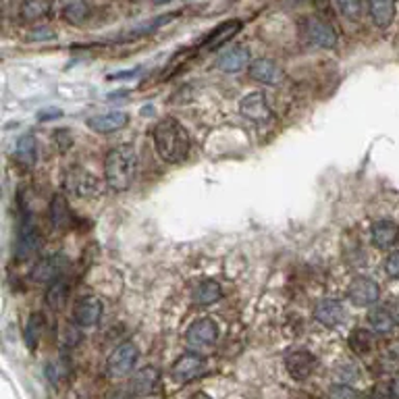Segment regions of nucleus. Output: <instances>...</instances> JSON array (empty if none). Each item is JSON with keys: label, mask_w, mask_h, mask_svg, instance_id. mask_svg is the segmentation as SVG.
<instances>
[{"label": "nucleus", "mask_w": 399, "mask_h": 399, "mask_svg": "<svg viewBox=\"0 0 399 399\" xmlns=\"http://www.w3.org/2000/svg\"><path fill=\"white\" fill-rule=\"evenodd\" d=\"M223 298V289H221V283L208 279V281H202L194 287L191 291V300L196 306H212L217 304L219 300Z\"/></svg>", "instance_id": "22"}, {"label": "nucleus", "mask_w": 399, "mask_h": 399, "mask_svg": "<svg viewBox=\"0 0 399 399\" xmlns=\"http://www.w3.org/2000/svg\"><path fill=\"white\" fill-rule=\"evenodd\" d=\"M217 339H219V324L212 319L194 320L185 333V341L194 351L212 347L217 343Z\"/></svg>", "instance_id": "6"}, {"label": "nucleus", "mask_w": 399, "mask_h": 399, "mask_svg": "<svg viewBox=\"0 0 399 399\" xmlns=\"http://www.w3.org/2000/svg\"><path fill=\"white\" fill-rule=\"evenodd\" d=\"M343 317H345V310H343V304L339 300L324 298L314 306V319L326 328H335L343 320Z\"/></svg>", "instance_id": "19"}, {"label": "nucleus", "mask_w": 399, "mask_h": 399, "mask_svg": "<svg viewBox=\"0 0 399 399\" xmlns=\"http://www.w3.org/2000/svg\"><path fill=\"white\" fill-rule=\"evenodd\" d=\"M108 399H129L127 396H123V393H117V396H110Z\"/></svg>", "instance_id": "41"}, {"label": "nucleus", "mask_w": 399, "mask_h": 399, "mask_svg": "<svg viewBox=\"0 0 399 399\" xmlns=\"http://www.w3.org/2000/svg\"><path fill=\"white\" fill-rule=\"evenodd\" d=\"M50 223L55 229H67L69 223H71V208H69V202L65 196L57 194L50 202Z\"/></svg>", "instance_id": "24"}, {"label": "nucleus", "mask_w": 399, "mask_h": 399, "mask_svg": "<svg viewBox=\"0 0 399 399\" xmlns=\"http://www.w3.org/2000/svg\"><path fill=\"white\" fill-rule=\"evenodd\" d=\"M358 399H370V398H358Z\"/></svg>", "instance_id": "43"}, {"label": "nucleus", "mask_w": 399, "mask_h": 399, "mask_svg": "<svg viewBox=\"0 0 399 399\" xmlns=\"http://www.w3.org/2000/svg\"><path fill=\"white\" fill-rule=\"evenodd\" d=\"M138 358H140V351H138V345L131 343V341H125L121 345H117L108 360H106V372L113 377V379H121V377H127L133 372L136 364H138Z\"/></svg>", "instance_id": "4"}, {"label": "nucleus", "mask_w": 399, "mask_h": 399, "mask_svg": "<svg viewBox=\"0 0 399 399\" xmlns=\"http://www.w3.org/2000/svg\"><path fill=\"white\" fill-rule=\"evenodd\" d=\"M368 13L379 29H387L396 21L398 4L396 0H368Z\"/></svg>", "instance_id": "20"}, {"label": "nucleus", "mask_w": 399, "mask_h": 399, "mask_svg": "<svg viewBox=\"0 0 399 399\" xmlns=\"http://www.w3.org/2000/svg\"><path fill=\"white\" fill-rule=\"evenodd\" d=\"M52 8V0H21V8L19 15L23 21L31 23V21H40L44 19Z\"/></svg>", "instance_id": "25"}, {"label": "nucleus", "mask_w": 399, "mask_h": 399, "mask_svg": "<svg viewBox=\"0 0 399 399\" xmlns=\"http://www.w3.org/2000/svg\"><path fill=\"white\" fill-rule=\"evenodd\" d=\"M189 399H212V398H210L208 393H204V391H196V393H194Z\"/></svg>", "instance_id": "40"}, {"label": "nucleus", "mask_w": 399, "mask_h": 399, "mask_svg": "<svg viewBox=\"0 0 399 399\" xmlns=\"http://www.w3.org/2000/svg\"><path fill=\"white\" fill-rule=\"evenodd\" d=\"M63 8V19L71 25H81L87 19V2L85 0H59Z\"/></svg>", "instance_id": "26"}, {"label": "nucleus", "mask_w": 399, "mask_h": 399, "mask_svg": "<svg viewBox=\"0 0 399 399\" xmlns=\"http://www.w3.org/2000/svg\"><path fill=\"white\" fill-rule=\"evenodd\" d=\"M387 310L391 312V317H393V320H396V322H398V324H399V296H398V298H393V300H391V304L387 306Z\"/></svg>", "instance_id": "37"}, {"label": "nucleus", "mask_w": 399, "mask_h": 399, "mask_svg": "<svg viewBox=\"0 0 399 399\" xmlns=\"http://www.w3.org/2000/svg\"><path fill=\"white\" fill-rule=\"evenodd\" d=\"M314 4H317V8L322 10L324 15H328V13H331V0H314Z\"/></svg>", "instance_id": "38"}, {"label": "nucleus", "mask_w": 399, "mask_h": 399, "mask_svg": "<svg viewBox=\"0 0 399 399\" xmlns=\"http://www.w3.org/2000/svg\"><path fill=\"white\" fill-rule=\"evenodd\" d=\"M302 31H304L306 40L319 48H333L337 44L335 27L322 17H306L302 23Z\"/></svg>", "instance_id": "9"}, {"label": "nucleus", "mask_w": 399, "mask_h": 399, "mask_svg": "<svg viewBox=\"0 0 399 399\" xmlns=\"http://www.w3.org/2000/svg\"><path fill=\"white\" fill-rule=\"evenodd\" d=\"M15 159L21 166L25 168H31L38 160V142L31 133H25L17 140V146H15Z\"/></svg>", "instance_id": "23"}, {"label": "nucleus", "mask_w": 399, "mask_h": 399, "mask_svg": "<svg viewBox=\"0 0 399 399\" xmlns=\"http://www.w3.org/2000/svg\"><path fill=\"white\" fill-rule=\"evenodd\" d=\"M138 171V154L129 144L115 146L104 159V179L106 185L115 191H125L131 187Z\"/></svg>", "instance_id": "2"}, {"label": "nucleus", "mask_w": 399, "mask_h": 399, "mask_svg": "<svg viewBox=\"0 0 399 399\" xmlns=\"http://www.w3.org/2000/svg\"><path fill=\"white\" fill-rule=\"evenodd\" d=\"M345 19L356 21L362 15V0H335Z\"/></svg>", "instance_id": "31"}, {"label": "nucleus", "mask_w": 399, "mask_h": 399, "mask_svg": "<svg viewBox=\"0 0 399 399\" xmlns=\"http://www.w3.org/2000/svg\"><path fill=\"white\" fill-rule=\"evenodd\" d=\"M385 270L389 277L399 279V252H393L387 260H385Z\"/></svg>", "instance_id": "34"}, {"label": "nucleus", "mask_w": 399, "mask_h": 399, "mask_svg": "<svg viewBox=\"0 0 399 399\" xmlns=\"http://www.w3.org/2000/svg\"><path fill=\"white\" fill-rule=\"evenodd\" d=\"M65 189L78 198H94L100 194V181L89 171H85L81 166H73L65 175Z\"/></svg>", "instance_id": "8"}, {"label": "nucleus", "mask_w": 399, "mask_h": 399, "mask_svg": "<svg viewBox=\"0 0 399 399\" xmlns=\"http://www.w3.org/2000/svg\"><path fill=\"white\" fill-rule=\"evenodd\" d=\"M241 29L240 19H231V21H225L221 23L219 27H215L204 40H202V50H219L221 46H225L229 40H233V36Z\"/></svg>", "instance_id": "15"}, {"label": "nucleus", "mask_w": 399, "mask_h": 399, "mask_svg": "<svg viewBox=\"0 0 399 399\" xmlns=\"http://www.w3.org/2000/svg\"><path fill=\"white\" fill-rule=\"evenodd\" d=\"M166 2H171V0H154V4H166Z\"/></svg>", "instance_id": "42"}, {"label": "nucleus", "mask_w": 399, "mask_h": 399, "mask_svg": "<svg viewBox=\"0 0 399 399\" xmlns=\"http://www.w3.org/2000/svg\"><path fill=\"white\" fill-rule=\"evenodd\" d=\"M129 123V115L123 110H113V113H104V115H94L87 119V127L96 133H113V131H121L123 127H127Z\"/></svg>", "instance_id": "14"}, {"label": "nucleus", "mask_w": 399, "mask_h": 399, "mask_svg": "<svg viewBox=\"0 0 399 399\" xmlns=\"http://www.w3.org/2000/svg\"><path fill=\"white\" fill-rule=\"evenodd\" d=\"M370 238L372 243L381 249L393 247L399 240V227L393 221H377L370 227Z\"/></svg>", "instance_id": "21"}, {"label": "nucleus", "mask_w": 399, "mask_h": 399, "mask_svg": "<svg viewBox=\"0 0 399 399\" xmlns=\"http://www.w3.org/2000/svg\"><path fill=\"white\" fill-rule=\"evenodd\" d=\"M46 377H48V381H50L52 385H61L63 379L67 377V368H65L61 362H52V364L46 366Z\"/></svg>", "instance_id": "32"}, {"label": "nucleus", "mask_w": 399, "mask_h": 399, "mask_svg": "<svg viewBox=\"0 0 399 399\" xmlns=\"http://www.w3.org/2000/svg\"><path fill=\"white\" fill-rule=\"evenodd\" d=\"M63 115V110H59V108H48V110H42L38 117H40V121H48V119H57V117H61Z\"/></svg>", "instance_id": "36"}, {"label": "nucleus", "mask_w": 399, "mask_h": 399, "mask_svg": "<svg viewBox=\"0 0 399 399\" xmlns=\"http://www.w3.org/2000/svg\"><path fill=\"white\" fill-rule=\"evenodd\" d=\"M240 113L245 121H249L256 127H264L268 123H273L275 113L268 104V98L262 92H249L241 98Z\"/></svg>", "instance_id": "3"}, {"label": "nucleus", "mask_w": 399, "mask_h": 399, "mask_svg": "<svg viewBox=\"0 0 399 399\" xmlns=\"http://www.w3.org/2000/svg\"><path fill=\"white\" fill-rule=\"evenodd\" d=\"M65 270H67V258H63V256H48V258H42L36 266H34V273H31V277H34V281L38 283V285H52V283H57L59 279H63V275H65Z\"/></svg>", "instance_id": "10"}, {"label": "nucleus", "mask_w": 399, "mask_h": 399, "mask_svg": "<svg viewBox=\"0 0 399 399\" xmlns=\"http://www.w3.org/2000/svg\"><path fill=\"white\" fill-rule=\"evenodd\" d=\"M152 138H154V148L164 162L177 164V162L187 159L189 148H191V140H189L187 129L179 121H175L171 117L162 119L154 127Z\"/></svg>", "instance_id": "1"}, {"label": "nucleus", "mask_w": 399, "mask_h": 399, "mask_svg": "<svg viewBox=\"0 0 399 399\" xmlns=\"http://www.w3.org/2000/svg\"><path fill=\"white\" fill-rule=\"evenodd\" d=\"M160 383V370L157 366H146V368H140L133 372L131 377V391L136 396H152L157 391Z\"/></svg>", "instance_id": "17"}, {"label": "nucleus", "mask_w": 399, "mask_h": 399, "mask_svg": "<svg viewBox=\"0 0 399 399\" xmlns=\"http://www.w3.org/2000/svg\"><path fill=\"white\" fill-rule=\"evenodd\" d=\"M247 73L249 78L258 83H264V85H281L285 80V73L283 69L273 61V59H256L249 63L247 67Z\"/></svg>", "instance_id": "13"}, {"label": "nucleus", "mask_w": 399, "mask_h": 399, "mask_svg": "<svg viewBox=\"0 0 399 399\" xmlns=\"http://www.w3.org/2000/svg\"><path fill=\"white\" fill-rule=\"evenodd\" d=\"M204 370H206V358L196 351H187L179 356L171 366V379L177 385H187L194 379H198Z\"/></svg>", "instance_id": "5"}, {"label": "nucleus", "mask_w": 399, "mask_h": 399, "mask_svg": "<svg viewBox=\"0 0 399 399\" xmlns=\"http://www.w3.org/2000/svg\"><path fill=\"white\" fill-rule=\"evenodd\" d=\"M34 252H38V233L29 215H23V221L19 227V240H17V258L27 260L29 256H34Z\"/></svg>", "instance_id": "18"}, {"label": "nucleus", "mask_w": 399, "mask_h": 399, "mask_svg": "<svg viewBox=\"0 0 399 399\" xmlns=\"http://www.w3.org/2000/svg\"><path fill=\"white\" fill-rule=\"evenodd\" d=\"M347 296H349V302L354 306H358V308H370V306H375L381 300V289H379L375 279L358 275V277L351 279V283L347 287Z\"/></svg>", "instance_id": "7"}, {"label": "nucleus", "mask_w": 399, "mask_h": 399, "mask_svg": "<svg viewBox=\"0 0 399 399\" xmlns=\"http://www.w3.org/2000/svg\"><path fill=\"white\" fill-rule=\"evenodd\" d=\"M42 331H44L42 314H31L29 320H27V326H25V343H27V347L34 349L38 345V339H40Z\"/></svg>", "instance_id": "30"}, {"label": "nucleus", "mask_w": 399, "mask_h": 399, "mask_svg": "<svg viewBox=\"0 0 399 399\" xmlns=\"http://www.w3.org/2000/svg\"><path fill=\"white\" fill-rule=\"evenodd\" d=\"M368 322H370V328L377 335H389L396 328V324H398L387 308H375L370 312V317H368Z\"/></svg>", "instance_id": "27"}, {"label": "nucleus", "mask_w": 399, "mask_h": 399, "mask_svg": "<svg viewBox=\"0 0 399 399\" xmlns=\"http://www.w3.org/2000/svg\"><path fill=\"white\" fill-rule=\"evenodd\" d=\"M349 347L356 354H368L375 347V335L366 328H354L349 335Z\"/></svg>", "instance_id": "29"}, {"label": "nucleus", "mask_w": 399, "mask_h": 399, "mask_svg": "<svg viewBox=\"0 0 399 399\" xmlns=\"http://www.w3.org/2000/svg\"><path fill=\"white\" fill-rule=\"evenodd\" d=\"M391 396H393V399H399V377L391 383Z\"/></svg>", "instance_id": "39"}, {"label": "nucleus", "mask_w": 399, "mask_h": 399, "mask_svg": "<svg viewBox=\"0 0 399 399\" xmlns=\"http://www.w3.org/2000/svg\"><path fill=\"white\" fill-rule=\"evenodd\" d=\"M319 360L314 354H310L308 349H293L287 354L285 358V366H287V372L296 379V381H304L308 379L314 368H317Z\"/></svg>", "instance_id": "12"}, {"label": "nucleus", "mask_w": 399, "mask_h": 399, "mask_svg": "<svg viewBox=\"0 0 399 399\" xmlns=\"http://www.w3.org/2000/svg\"><path fill=\"white\" fill-rule=\"evenodd\" d=\"M328 399H358V393L349 385H335L328 393Z\"/></svg>", "instance_id": "33"}, {"label": "nucleus", "mask_w": 399, "mask_h": 399, "mask_svg": "<svg viewBox=\"0 0 399 399\" xmlns=\"http://www.w3.org/2000/svg\"><path fill=\"white\" fill-rule=\"evenodd\" d=\"M67 293H69V287L65 283V279H59L57 283H52L46 291V304L52 308V310H61L67 302Z\"/></svg>", "instance_id": "28"}, {"label": "nucleus", "mask_w": 399, "mask_h": 399, "mask_svg": "<svg viewBox=\"0 0 399 399\" xmlns=\"http://www.w3.org/2000/svg\"><path fill=\"white\" fill-rule=\"evenodd\" d=\"M102 300L96 296H81L73 304V320L81 328L94 326L102 317Z\"/></svg>", "instance_id": "11"}, {"label": "nucleus", "mask_w": 399, "mask_h": 399, "mask_svg": "<svg viewBox=\"0 0 399 399\" xmlns=\"http://www.w3.org/2000/svg\"><path fill=\"white\" fill-rule=\"evenodd\" d=\"M52 38H55V31L50 27H38L29 36V40H34V42H38V40H52Z\"/></svg>", "instance_id": "35"}, {"label": "nucleus", "mask_w": 399, "mask_h": 399, "mask_svg": "<svg viewBox=\"0 0 399 399\" xmlns=\"http://www.w3.org/2000/svg\"><path fill=\"white\" fill-rule=\"evenodd\" d=\"M249 63H252L249 50L243 48V46L229 48V50H225L223 55H219V59H217V67H219L223 73H240V71L249 67Z\"/></svg>", "instance_id": "16"}]
</instances>
